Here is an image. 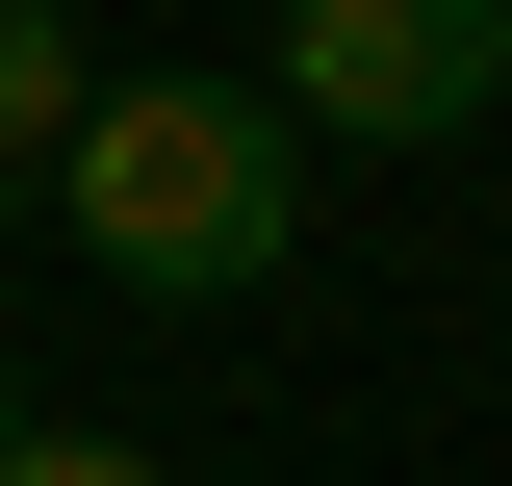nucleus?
I'll return each mask as SVG.
<instances>
[{"label":"nucleus","mask_w":512,"mask_h":486,"mask_svg":"<svg viewBox=\"0 0 512 486\" xmlns=\"http://www.w3.org/2000/svg\"><path fill=\"white\" fill-rule=\"evenodd\" d=\"M52 205H77V256H103L128 307H231V282H282L308 154H282L256 77H103V103L52 128Z\"/></svg>","instance_id":"nucleus-1"},{"label":"nucleus","mask_w":512,"mask_h":486,"mask_svg":"<svg viewBox=\"0 0 512 486\" xmlns=\"http://www.w3.org/2000/svg\"><path fill=\"white\" fill-rule=\"evenodd\" d=\"M256 103H282V154H461V128L512 103V0H282V52H256Z\"/></svg>","instance_id":"nucleus-2"},{"label":"nucleus","mask_w":512,"mask_h":486,"mask_svg":"<svg viewBox=\"0 0 512 486\" xmlns=\"http://www.w3.org/2000/svg\"><path fill=\"white\" fill-rule=\"evenodd\" d=\"M77 103H103V52H77V0H0V154H52Z\"/></svg>","instance_id":"nucleus-3"},{"label":"nucleus","mask_w":512,"mask_h":486,"mask_svg":"<svg viewBox=\"0 0 512 486\" xmlns=\"http://www.w3.org/2000/svg\"><path fill=\"white\" fill-rule=\"evenodd\" d=\"M0 486H154V461H128V435H52V410H26V435H0Z\"/></svg>","instance_id":"nucleus-4"},{"label":"nucleus","mask_w":512,"mask_h":486,"mask_svg":"<svg viewBox=\"0 0 512 486\" xmlns=\"http://www.w3.org/2000/svg\"><path fill=\"white\" fill-rule=\"evenodd\" d=\"M0 435H26V384H0Z\"/></svg>","instance_id":"nucleus-5"}]
</instances>
